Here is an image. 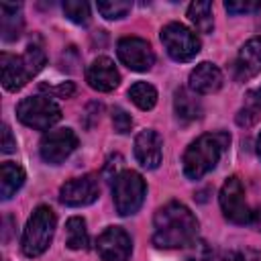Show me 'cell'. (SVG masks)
Listing matches in <instances>:
<instances>
[{
  "label": "cell",
  "mask_w": 261,
  "mask_h": 261,
  "mask_svg": "<svg viewBox=\"0 0 261 261\" xmlns=\"http://www.w3.org/2000/svg\"><path fill=\"white\" fill-rule=\"evenodd\" d=\"M220 208H222V214L234 222V224H249L253 220V210L245 198V188L241 184V179L237 175L228 177L220 190Z\"/></svg>",
  "instance_id": "ba28073f"
},
{
  "label": "cell",
  "mask_w": 261,
  "mask_h": 261,
  "mask_svg": "<svg viewBox=\"0 0 261 261\" xmlns=\"http://www.w3.org/2000/svg\"><path fill=\"white\" fill-rule=\"evenodd\" d=\"M45 90H49V94H55V96H59V98H69V96L75 92V88H73L71 82H65V84H61V86H57V88H47V86H45Z\"/></svg>",
  "instance_id": "f1b7e54d"
},
{
  "label": "cell",
  "mask_w": 261,
  "mask_h": 261,
  "mask_svg": "<svg viewBox=\"0 0 261 261\" xmlns=\"http://www.w3.org/2000/svg\"><path fill=\"white\" fill-rule=\"evenodd\" d=\"M22 184H24L22 167L12 163V161H4L0 167V196H2V200H10L20 190Z\"/></svg>",
  "instance_id": "ac0fdd59"
},
{
  "label": "cell",
  "mask_w": 261,
  "mask_h": 261,
  "mask_svg": "<svg viewBox=\"0 0 261 261\" xmlns=\"http://www.w3.org/2000/svg\"><path fill=\"white\" fill-rule=\"evenodd\" d=\"M222 86V71L214 63H200L190 73V90L196 94H214Z\"/></svg>",
  "instance_id": "2e32d148"
},
{
  "label": "cell",
  "mask_w": 261,
  "mask_h": 261,
  "mask_svg": "<svg viewBox=\"0 0 261 261\" xmlns=\"http://www.w3.org/2000/svg\"><path fill=\"white\" fill-rule=\"evenodd\" d=\"M118 59L133 71H149L155 63L151 45L139 37H124L116 45Z\"/></svg>",
  "instance_id": "30bf717a"
},
{
  "label": "cell",
  "mask_w": 261,
  "mask_h": 261,
  "mask_svg": "<svg viewBox=\"0 0 261 261\" xmlns=\"http://www.w3.org/2000/svg\"><path fill=\"white\" fill-rule=\"evenodd\" d=\"M198 220L179 202H169L155 212L153 218V243L159 249H177L196 241Z\"/></svg>",
  "instance_id": "6da1fadb"
},
{
  "label": "cell",
  "mask_w": 261,
  "mask_h": 261,
  "mask_svg": "<svg viewBox=\"0 0 261 261\" xmlns=\"http://www.w3.org/2000/svg\"><path fill=\"white\" fill-rule=\"evenodd\" d=\"M135 157L147 169H155L161 163V157H163V139L159 137L157 130L145 128V130H141L135 137Z\"/></svg>",
  "instance_id": "4fadbf2b"
},
{
  "label": "cell",
  "mask_w": 261,
  "mask_h": 261,
  "mask_svg": "<svg viewBox=\"0 0 261 261\" xmlns=\"http://www.w3.org/2000/svg\"><path fill=\"white\" fill-rule=\"evenodd\" d=\"M0 147H2V153H12V151L16 149V141H14V137H12L8 124L2 126V145H0Z\"/></svg>",
  "instance_id": "83f0119b"
},
{
  "label": "cell",
  "mask_w": 261,
  "mask_h": 261,
  "mask_svg": "<svg viewBox=\"0 0 261 261\" xmlns=\"http://www.w3.org/2000/svg\"><path fill=\"white\" fill-rule=\"evenodd\" d=\"M257 155H259V159H261V135H259V139H257Z\"/></svg>",
  "instance_id": "1f68e13d"
},
{
  "label": "cell",
  "mask_w": 261,
  "mask_h": 261,
  "mask_svg": "<svg viewBox=\"0 0 261 261\" xmlns=\"http://www.w3.org/2000/svg\"><path fill=\"white\" fill-rule=\"evenodd\" d=\"M16 116L22 124H27L31 128L49 130L55 122H59L61 108L51 96L37 94V96H29V98L20 100V104L16 106Z\"/></svg>",
  "instance_id": "5b68a950"
},
{
  "label": "cell",
  "mask_w": 261,
  "mask_h": 261,
  "mask_svg": "<svg viewBox=\"0 0 261 261\" xmlns=\"http://www.w3.org/2000/svg\"><path fill=\"white\" fill-rule=\"evenodd\" d=\"M210 261H245V259H243V255L237 253V251H222V253H218V255H212Z\"/></svg>",
  "instance_id": "f546056e"
},
{
  "label": "cell",
  "mask_w": 261,
  "mask_h": 261,
  "mask_svg": "<svg viewBox=\"0 0 261 261\" xmlns=\"http://www.w3.org/2000/svg\"><path fill=\"white\" fill-rule=\"evenodd\" d=\"M188 18L200 33H210L214 27L212 4L210 2H192L188 6Z\"/></svg>",
  "instance_id": "ffe728a7"
},
{
  "label": "cell",
  "mask_w": 261,
  "mask_h": 261,
  "mask_svg": "<svg viewBox=\"0 0 261 261\" xmlns=\"http://www.w3.org/2000/svg\"><path fill=\"white\" fill-rule=\"evenodd\" d=\"M65 16L75 24H88L90 22V4L82 0H67L63 2Z\"/></svg>",
  "instance_id": "cb8c5ba5"
},
{
  "label": "cell",
  "mask_w": 261,
  "mask_h": 261,
  "mask_svg": "<svg viewBox=\"0 0 261 261\" xmlns=\"http://www.w3.org/2000/svg\"><path fill=\"white\" fill-rule=\"evenodd\" d=\"M161 43L173 61H192L200 51V39L179 22H169L161 29Z\"/></svg>",
  "instance_id": "52a82bcc"
},
{
  "label": "cell",
  "mask_w": 261,
  "mask_h": 261,
  "mask_svg": "<svg viewBox=\"0 0 261 261\" xmlns=\"http://www.w3.org/2000/svg\"><path fill=\"white\" fill-rule=\"evenodd\" d=\"M173 108H175L177 118L184 120V122H192V120H196V118L202 116V104H200V100L196 98V94H190L184 88L175 92Z\"/></svg>",
  "instance_id": "d6986e66"
},
{
  "label": "cell",
  "mask_w": 261,
  "mask_h": 261,
  "mask_svg": "<svg viewBox=\"0 0 261 261\" xmlns=\"http://www.w3.org/2000/svg\"><path fill=\"white\" fill-rule=\"evenodd\" d=\"M261 71V37H255L243 45L234 61V77L247 82Z\"/></svg>",
  "instance_id": "9a60e30c"
},
{
  "label": "cell",
  "mask_w": 261,
  "mask_h": 261,
  "mask_svg": "<svg viewBox=\"0 0 261 261\" xmlns=\"http://www.w3.org/2000/svg\"><path fill=\"white\" fill-rule=\"evenodd\" d=\"M249 100H251L257 108H261V88H257V90L249 92Z\"/></svg>",
  "instance_id": "4dcf8cb0"
},
{
  "label": "cell",
  "mask_w": 261,
  "mask_h": 261,
  "mask_svg": "<svg viewBox=\"0 0 261 261\" xmlns=\"http://www.w3.org/2000/svg\"><path fill=\"white\" fill-rule=\"evenodd\" d=\"M112 124H114V130H116V133L124 135V133H128V130L133 128V118H130V114L124 112L122 108H114V110H112Z\"/></svg>",
  "instance_id": "d4e9b609"
},
{
  "label": "cell",
  "mask_w": 261,
  "mask_h": 261,
  "mask_svg": "<svg viewBox=\"0 0 261 261\" xmlns=\"http://www.w3.org/2000/svg\"><path fill=\"white\" fill-rule=\"evenodd\" d=\"M45 51L39 43H29L22 55L2 53L0 55V71H2V86L8 92L20 90L33 75H37L45 65Z\"/></svg>",
  "instance_id": "3957f363"
},
{
  "label": "cell",
  "mask_w": 261,
  "mask_h": 261,
  "mask_svg": "<svg viewBox=\"0 0 261 261\" xmlns=\"http://www.w3.org/2000/svg\"><path fill=\"white\" fill-rule=\"evenodd\" d=\"M86 80H88L90 88H94L98 92H112L120 84V73H118L116 65L112 63V59L98 57L88 65Z\"/></svg>",
  "instance_id": "5bb4252c"
},
{
  "label": "cell",
  "mask_w": 261,
  "mask_h": 261,
  "mask_svg": "<svg viewBox=\"0 0 261 261\" xmlns=\"http://www.w3.org/2000/svg\"><path fill=\"white\" fill-rule=\"evenodd\" d=\"M230 143L228 133H208L198 137L184 153V173L190 179H200L216 167L224 149Z\"/></svg>",
  "instance_id": "7a4b0ae2"
},
{
  "label": "cell",
  "mask_w": 261,
  "mask_h": 261,
  "mask_svg": "<svg viewBox=\"0 0 261 261\" xmlns=\"http://www.w3.org/2000/svg\"><path fill=\"white\" fill-rule=\"evenodd\" d=\"M24 20L20 4H0V33L4 41H16L22 33Z\"/></svg>",
  "instance_id": "e0dca14e"
},
{
  "label": "cell",
  "mask_w": 261,
  "mask_h": 261,
  "mask_svg": "<svg viewBox=\"0 0 261 261\" xmlns=\"http://www.w3.org/2000/svg\"><path fill=\"white\" fill-rule=\"evenodd\" d=\"M210 259H212V255H210L206 243L194 241L192 243V253L188 255V261H210Z\"/></svg>",
  "instance_id": "4316f807"
},
{
  "label": "cell",
  "mask_w": 261,
  "mask_h": 261,
  "mask_svg": "<svg viewBox=\"0 0 261 261\" xmlns=\"http://www.w3.org/2000/svg\"><path fill=\"white\" fill-rule=\"evenodd\" d=\"M224 8L230 12V14H249V12H255L261 8V2H226Z\"/></svg>",
  "instance_id": "484cf974"
},
{
  "label": "cell",
  "mask_w": 261,
  "mask_h": 261,
  "mask_svg": "<svg viewBox=\"0 0 261 261\" xmlns=\"http://www.w3.org/2000/svg\"><path fill=\"white\" fill-rule=\"evenodd\" d=\"M77 147V137L71 128H57V130H49L39 145L41 157L43 161L57 165L61 161H65Z\"/></svg>",
  "instance_id": "9c48e42d"
},
{
  "label": "cell",
  "mask_w": 261,
  "mask_h": 261,
  "mask_svg": "<svg viewBox=\"0 0 261 261\" xmlns=\"http://www.w3.org/2000/svg\"><path fill=\"white\" fill-rule=\"evenodd\" d=\"M128 98L141 110H151L155 106V102H157V90L151 84H147V82H137V84L130 86Z\"/></svg>",
  "instance_id": "44dd1931"
},
{
  "label": "cell",
  "mask_w": 261,
  "mask_h": 261,
  "mask_svg": "<svg viewBox=\"0 0 261 261\" xmlns=\"http://www.w3.org/2000/svg\"><path fill=\"white\" fill-rule=\"evenodd\" d=\"M67 228V247L73 251L86 249L88 247V228H86V220L80 216H71L65 224Z\"/></svg>",
  "instance_id": "7402d4cb"
},
{
  "label": "cell",
  "mask_w": 261,
  "mask_h": 261,
  "mask_svg": "<svg viewBox=\"0 0 261 261\" xmlns=\"http://www.w3.org/2000/svg\"><path fill=\"white\" fill-rule=\"evenodd\" d=\"M145 194H147V186L145 179L137 173V171H120L116 175V179L112 181V196H114V206L116 212L120 216H128L135 214L143 202H145Z\"/></svg>",
  "instance_id": "8992f818"
},
{
  "label": "cell",
  "mask_w": 261,
  "mask_h": 261,
  "mask_svg": "<svg viewBox=\"0 0 261 261\" xmlns=\"http://www.w3.org/2000/svg\"><path fill=\"white\" fill-rule=\"evenodd\" d=\"M96 8H98V12H100L104 18L116 20V18H124V16L130 12L133 4L126 2V0H102V2L96 4Z\"/></svg>",
  "instance_id": "603a6c76"
},
{
  "label": "cell",
  "mask_w": 261,
  "mask_h": 261,
  "mask_svg": "<svg viewBox=\"0 0 261 261\" xmlns=\"http://www.w3.org/2000/svg\"><path fill=\"white\" fill-rule=\"evenodd\" d=\"M102 261H128L133 253V241L128 232L120 226H108L96 243Z\"/></svg>",
  "instance_id": "8fae6325"
},
{
  "label": "cell",
  "mask_w": 261,
  "mask_h": 261,
  "mask_svg": "<svg viewBox=\"0 0 261 261\" xmlns=\"http://www.w3.org/2000/svg\"><path fill=\"white\" fill-rule=\"evenodd\" d=\"M100 194V186L98 179L94 175H82L75 179H69L67 184L61 186L59 190V200L65 206H88L92 204Z\"/></svg>",
  "instance_id": "7c38bea8"
},
{
  "label": "cell",
  "mask_w": 261,
  "mask_h": 261,
  "mask_svg": "<svg viewBox=\"0 0 261 261\" xmlns=\"http://www.w3.org/2000/svg\"><path fill=\"white\" fill-rule=\"evenodd\" d=\"M55 214L49 206H39L27 220V226L22 230L20 239V249L27 257H39L45 253L53 241L55 234Z\"/></svg>",
  "instance_id": "277c9868"
}]
</instances>
